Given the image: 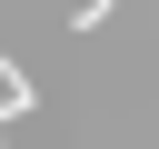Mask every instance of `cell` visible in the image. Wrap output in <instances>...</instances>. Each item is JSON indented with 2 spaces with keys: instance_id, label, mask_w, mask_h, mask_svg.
<instances>
[{
  "instance_id": "obj_1",
  "label": "cell",
  "mask_w": 159,
  "mask_h": 149,
  "mask_svg": "<svg viewBox=\"0 0 159 149\" xmlns=\"http://www.w3.org/2000/svg\"><path fill=\"white\" fill-rule=\"evenodd\" d=\"M109 10H119V0H80V20H70V30H99Z\"/></svg>"
},
{
  "instance_id": "obj_2",
  "label": "cell",
  "mask_w": 159,
  "mask_h": 149,
  "mask_svg": "<svg viewBox=\"0 0 159 149\" xmlns=\"http://www.w3.org/2000/svg\"><path fill=\"white\" fill-rule=\"evenodd\" d=\"M0 139H10V109H0Z\"/></svg>"
}]
</instances>
